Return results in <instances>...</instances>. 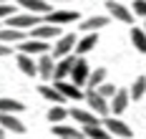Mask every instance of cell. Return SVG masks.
I'll return each instance as SVG.
<instances>
[{
	"label": "cell",
	"instance_id": "obj_4",
	"mask_svg": "<svg viewBox=\"0 0 146 139\" xmlns=\"http://www.w3.org/2000/svg\"><path fill=\"white\" fill-rule=\"evenodd\" d=\"M101 124L106 126V132H108L113 139H131V129H129V124H123L121 119H116V116H103Z\"/></svg>",
	"mask_w": 146,
	"mask_h": 139
},
{
	"label": "cell",
	"instance_id": "obj_21",
	"mask_svg": "<svg viewBox=\"0 0 146 139\" xmlns=\"http://www.w3.org/2000/svg\"><path fill=\"white\" fill-rule=\"evenodd\" d=\"M106 25H108V18H106V15H93V18H86V20L81 23V31L96 33L98 28H106Z\"/></svg>",
	"mask_w": 146,
	"mask_h": 139
},
{
	"label": "cell",
	"instance_id": "obj_36",
	"mask_svg": "<svg viewBox=\"0 0 146 139\" xmlns=\"http://www.w3.org/2000/svg\"><path fill=\"white\" fill-rule=\"evenodd\" d=\"M0 3H5V0H0Z\"/></svg>",
	"mask_w": 146,
	"mask_h": 139
},
{
	"label": "cell",
	"instance_id": "obj_9",
	"mask_svg": "<svg viewBox=\"0 0 146 139\" xmlns=\"http://www.w3.org/2000/svg\"><path fill=\"white\" fill-rule=\"evenodd\" d=\"M129 101H131V94L126 91V89H118V91L113 94V99L108 101V109H111V114H113V116L123 114V111L129 109Z\"/></svg>",
	"mask_w": 146,
	"mask_h": 139
},
{
	"label": "cell",
	"instance_id": "obj_38",
	"mask_svg": "<svg viewBox=\"0 0 146 139\" xmlns=\"http://www.w3.org/2000/svg\"><path fill=\"white\" fill-rule=\"evenodd\" d=\"M56 139H58V137H56Z\"/></svg>",
	"mask_w": 146,
	"mask_h": 139
},
{
	"label": "cell",
	"instance_id": "obj_16",
	"mask_svg": "<svg viewBox=\"0 0 146 139\" xmlns=\"http://www.w3.org/2000/svg\"><path fill=\"white\" fill-rule=\"evenodd\" d=\"M68 116H73L81 126H88V124H101V122H98V116H96L91 109H68Z\"/></svg>",
	"mask_w": 146,
	"mask_h": 139
},
{
	"label": "cell",
	"instance_id": "obj_6",
	"mask_svg": "<svg viewBox=\"0 0 146 139\" xmlns=\"http://www.w3.org/2000/svg\"><path fill=\"white\" fill-rule=\"evenodd\" d=\"M88 76H91V66L86 63L83 56H78V58H76V66H73V71H71V81L76 86H86Z\"/></svg>",
	"mask_w": 146,
	"mask_h": 139
},
{
	"label": "cell",
	"instance_id": "obj_25",
	"mask_svg": "<svg viewBox=\"0 0 146 139\" xmlns=\"http://www.w3.org/2000/svg\"><path fill=\"white\" fill-rule=\"evenodd\" d=\"M131 43L139 53H146V31L144 28H131Z\"/></svg>",
	"mask_w": 146,
	"mask_h": 139
},
{
	"label": "cell",
	"instance_id": "obj_1",
	"mask_svg": "<svg viewBox=\"0 0 146 139\" xmlns=\"http://www.w3.org/2000/svg\"><path fill=\"white\" fill-rule=\"evenodd\" d=\"M76 43H78V38L73 35V33H63L60 38H56V43L50 48V56L58 61V58H66V56H71L73 51H76Z\"/></svg>",
	"mask_w": 146,
	"mask_h": 139
},
{
	"label": "cell",
	"instance_id": "obj_7",
	"mask_svg": "<svg viewBox=\"0 0 146 139\" xmlns=\"http://www.w3.org/2000/svg\"><path fill=\"white\" fill-rule=\"evenodd\" d=\"M76 66V56H66V58H58L56 61V71H53V81H68L71 78V71Z\"/></svg>",
	"mask_w": 146,
	"mask_h": 139
},
{
	"label": "cell",
	"instance_id": "obj_13",
	"mask_svg": "<svg viewBox=\"0 0 146 139\" xmlns=\"http://www.w3.org/2000/svg\"><path fill=\"white\" fill-rule=\"evenodd\" d=\"M53 71H56V58L50 53L38 56V76L43 78V81H50L53 78Z\"/></svg>",
	"mask_w": 146,
	"mask_h": 139
},
{
	"label": "cell",
	"instance_id": "obj_19",
	"mask_svg": "<svg viewBox=\"0 0 146 139\" xmlns=\"http://www.w3.org/2000/svg\"><path fill=\"white\" fill-rule=\"evenodd\" d=\"M96 43H98V35H96V33H86V35L76 43V53H78V56H86L88 51L96 48Z\"/></svg>",
	"mask_w": 146,
	"mask_h": 139
},
{
	"label": "cell",
	"instance_id": "obj_17",
	"mask_svg": "<svg viewBox=\"0 0 146 139\" xmlns=\"http://www.w3.org/2000/svg\"><path fill=\"white\" fill-rule=\"evenodd\" d=\"M28 35L23 31H18V28H0V43H8V46H13V43H20V41H25Z\"/></svg>",
	"mask_w": 146,
	"mask_h": 139
},
{
	"label": "cell",
	"instance_id": "obj_37",
	"mask_svg": "<svg viewBox=\"0 0 146 139\" xmlns=\"http://www.w3.org/2000/svg\"><path fill=\"white\" fill-rule=\"evenodd\" d=\"M0 28H3V25H0Z\"/></svg>",
	"mask_w": 146,
	"mask_h": 139
},
{
	"label": "cell",
	"instance_id": "obj_3",
	"mask_svg": "<svg viewBox=\"0 0 146 139\" xmlns=\"http://www.w3.org/2000/svg\"><path fill=\"white\" fill-rule=\"evenodd\" d=\"M43 23V15H33V13H15L13 18H8V28H18V31H25V28H35Z\"/></svg>",
	"mask_w": 146,
	"mask_h": 139
},
{
	"label": "cell",
	"instance_id": "obj_15",
	"mask_svg": "<svg viewBox=\"0 0 146 139\" xmlns=\"http://www.w3.org/2000/svg\"><path fill=\"white\" fill-rule=\"evenodd\" d=\"M0 126L5 132H13V134H23L25 132V124L20 122L15 114H0Z\"/></svg>",
	"mask_w": 146,
	"mask_h": 139
},
{
	"label": "cell",
	"instance_id": "obj_24",
	"mask_svg": "<svg viewBox=\"0 0 146 139\" xmlns=\"http://www.w3.org/2000/svg\"><path fill=\"white\" fill-rule=\"evenodd\" d=\"M38 91H40V96H43V99L53 101V104H63V101H66V99H63V94H60L56 86H48V84H43V86H38Z\"/></svg>",
	"mask_w": 146,
	"mask_h": 139
},
{
	"label": "cell",
	"instance_id": "obj_12",
	"mask_svg": "<svg viewBox=\"0 0 146 139\" xmlns=\"http://www.w3.org/2000/svg\"><path fill=\"white\" fill-rule=\"evenodd\" d=\"M106 8H108V15L116 18L118 23H131V20H133V13L126 8V5H121V3H113V0H108V3H106Z\"/></svg>",
	"mask_w": 146,
	"mask_h": 139
},
{
	"label": "cell",
	"instance_id": "obj_22",
	"mask_svg": "<svg viewBox=\"0 0 146 139\" xmlns=\"http://www.w3.org/2000/svg\"><path fill=\"white\" fill-rule=\"evenodd\" d=\"M53 134L58 139H83V132H81V129L63 126V124H56V126H53Z\"/></svg>",
	"mask_w": 146,
	"mask_h": 139
},
{
	"label": "cell",
	"instance_id": "obj_30",
	"mask_svg": "<svg viewBox=\"0 0 146 139\" xmlns=\"http://www.w3.org/2000/svg\"><path fill=\"white\" fill-rule=\"evenodd\" d=\"M15 15V8L8 5V3H0V20H8V18Z\"/></svg>",
	"mask_w": 146,
	"mask_h": 139
},
{
	"label": "cell",
	"instance_id": "obj_31",
	"mask_svg": "<svg viewBox=\"0 0 146 139\" xmlns=\"http://www.w3.org/2000/svg\"><path fill=\"white\" fill-rule=\"evenodd\" d=\"M133 10V15H141V18H146V0H133V5H131Z\"/></svg>",
	"mask_w": 146,
	"mask_h": 139
},
{
	"label": "cell",
	"instance_id": "obj_8",
	"mask_svg": "<svg viewBox=\"0 0 146 139\" xmlns=\"http://www.w3.org/2000/svg\"><path fill=\"white\" fill-rule=\"evenodd\" d=\"M60 35H63L60 28L50 25V23H40V25H35L30 31V38H35V41H50V38H60Z\"/></svg>",
	"mask_w": 146,
	"mask_h": 139
},
{
	"label": "cell",
	"instance_id": "obj_18",
	"mask_svg": "<svg viewBox=\"0 0 146 139\" xmlns=\"http://www.w3.org/2000/svg\"><path fill=\"white\" fill-rule=\"evenodd\" d=\"M81 132H83L86 139H113L108 132H106L103 124H88V126H81Z\"/></svg>",
	"mask_w": 146,
	"mask_h": 139
},
{
	"label": "cell",
	"instance_id": "obj_35",
	"mask_svg": "<svg viewBox=\"0 0 146 139\" xmlns=\"http://www.w3.org/2000/svg\"><path fill=\"white\" fill-rule=\"evenodd\" d=\"M144 31H146V18H144Z\"/></svg>",
	"mask_w": 146,
	"mask_h": 139
},
{
	"label": "cell",
	"instance_id": "obj_23",
	"mask_svg": "<svg viewBox=\"0 0 146 139\" xmlns=\"http://www.w3.org/2000/svg\"><path fill=\"white\" fill-rule=\"evenodd\" d=\"M25 111V104L23 101H15V99H0V114H20Z\"/></svg>",
	"mask_w": 146,
	"mask_h": 139
},
{
	"label": "cell",
	"instance_id": "obj_32",
	"mask_svg": "<svg viewBox=\"0 0 146 139\" xmlns=\"http://www.w3.org/2000/svg\"><path fill=\"white\" fill-rule=\"evenodd\" d=\"M10 53H13V46H8V43H0V58L10 56Z\"/></svg>",
	"mask_w": 146,
	"mask_h": 139
},
{
	"label": "cell",
	"instance_id": "obj_10",
	"mask_svg": "<svg viewBox=\"0 0 146 139\" xmlns=\"http://www.w3.org/2000/svg\"><path fill=\"white\" fill-rule=\"evenodd\" d=\"M43 20L50 23V25H68V23H76V20H78V13H76V10H53V13H48Z\"/></svg>",
	"mask_w": 146,
	"mask_h": 139
},
{
	"label": "cell",
	"instance_id": "obj_26",
	"mask_svg": "<svg viewBox=\"0 0 146 139\" xmlns=\"http://www.w3.org/2000/svg\"><path fill=\"white\" fill-rule=\"evenodd\" d=\"M101 84H106V68H91V76H88V89H98Z\"/></svg>",
	"mask_w": 146,
	"mask_h": 139
},
{
	"label": "cell",
	"instance_id": "obj_27",
	"mask_svg": "<svg viewBox=\"0 0 146 139\" xmlns=\"http://www.w3.org/2000/svg\"><path fill=\"white\" fill-rule=\"evenodd\" d=\"M66 116H68V109L60 106V104H56V106L48 109V122H50V124H60Z\"/></svg>",
	"mask_w": 146,
	"mask_h": 139
},
{
	"label": "cell",
	"instance_id": "obj_2",
	"mask_svg": "<svg viewBox=\"0 0 146 139\" xmlns=\"http://www.w3.org/2000/svg\"><path fill=\"white\" fill-rule=\"evenodd\" d=\"M83 99H86L88 109H91L96 116H111V109H108V99H103V96L96 91V89H88Z\"/></svg>",
	"mask_w": 146,
	"mask_h": 139
},
{
	"label": "cell",
	"instance_id": "obj_34",
	"mask_svg": "<svg viewBox=\"0 0 146 139\" xmlns=\"http://www.w3.org/2000/svg\"><path fill=\"white\" fill-rule=\"evenodd\" d=\"M48 3H68V0H48Z\"/></svg>",
	"mask_w": 146,
	"mask_h": 139
},
{
	"label": "cell",
	"instance_id": "obj_5",
	"mask_svg": "<svg viewBox=\"0 0 146 139\" xmlns=\"http://www.w3.org/2000/svg\"><path fill=\"white\" fill-rule=\"evenodd\" d=\"M18 51L25 53V56H43V53H50V43L48 41H35V38H25L18 43Z\"/></svg>",
	"mask_w": 146,
	"mask_h": 139
},
{
	"label": "cell",
	"instance_id": "obj_14",
	"mask_svg": "<svg viewBox=\"0 0 146 139\" xmlns=\"http://www.w3.org/2000/svg\"><path fill=\"white\" fill-rule=\"evenodd\" d=\"M20 3V8H28V13H33V15H48V13H53L50 10V3L48 0H18Z\"/></svg>",
	"mask_w": 146,
	"mask_h": 139
},
{
	"label": "cell",
	"instance_id": "obj_28",
	"mask_svg": "<svg viewBox=\"0 0 146 139\" xmlns=\"http://www.w3.org/2000/svg\"><path fill=\"white\" fill-rule=\"evenodd\" d=\"M129 94H131V99H133V101H139V99H141V96L146 94V76H139V78H136Z\"/></svg>",
	"mask_w": 146,
	"mask_h": 139
},
{
	"label": "cell",
	"instance_id": "obj_11",
	"mask_svg": "<svg viewBox=\"0 0 146 139\" xmlns=\"http://www.w3.org/2000/svg\"><path fill=\"white\" fill-rule=\"evenodd\" d=\"M53 86H56V89L63 94V99H73V101H81V99L86 96V91H81V86H76L73 81H56Z\"/></svg>",
	"mask_w": 146,
	"mask_h": 139
},
{
	"label": "cell",
	"instance_id": "obj_20",
	"mask_svg": "<svg viewBox=\"0 0 146 139\" xmlns=\"http://www.w3.org/2000/svg\"><path fill=\"white\" fill-rule=\"evenodd\" d=\"M18 68H20L25 76H38V61H33V56L20 53V56H18Z\"/></svg>",
	"mask_w": 146,
	"mask_h": 139
},
{
	"label": "cell",
	"instance_id": "obj_33",
	"mask_svg": "<svg viewBox=\"0 0 146 139\" xmlns=\"http://www.w3.org/2000/svg\"><path fill=\"white\" fill-rule=\"evenodd\" d=\"M0 139H5V129L3 126H0Z\"/></svg>",
	"mask_w": 146,
	"mask_h": 139
},
{
	"label": "cell",
	"instance_id": "obj_29",
	"mask_svg": "<svg viewBox=\"0 0 146 139\" xmlns=\"http://www.w3.org/2000/svg\"><path fill=\"white\" fill-rule=\"evenodd\" d=\"M96 91L101 94L103 99H108V101H111V99H113V94L118 91L116 86H111V84H101V86H98V89H96Z\"/></svg>",
	"mask_w": 146,
	"mask_h": 139
}]
</instances>
